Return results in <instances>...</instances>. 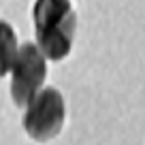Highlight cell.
<instances>
[{
	"label": "cell",
	"mask_w": 145,
	"mask_h": 145,
	"mask_svg": "<svg viewBox=\"0 0 145 145\" xmlns=\"http://www.w3.org/2000/svg\"><path fill=\"white\" fill-rule=\"evenodd\" d=\"M47 77L45 56L34 43H24L17 47L13 64H11V96L17 107H26L36 92L43 88Z\"/></svg>",
	"instance_id": "3957f363"
},
{
	"label": "cell",
	"mask_w": 145,
	"mask_h": 145,
	"mask_svg": "<svg viewBox=\"0 0 145 145\" xmlns=\"http://www.w3.org/2000/svg\"><path fill=\"white\" fill-rule=\"evenodd\" d=\"M15 56H17V36L9 24L0 22V77L11 71Z\"/></svg>",
	"instance_id": "277c9868"
},
{
	"label": "cell",
	"mask_w": 145,
	"mask_h": 145,
	"mask_svg": "<svg viewBox=\"0 0 145 145\" xmlns=\"http://www.w3.org/2000/svg\"><path fill=\"white\" fill-rule=\"evenodd\" d=\"M32 17L41 54L49 60H64L71 54L77 30V15L71 0H36Z\"/></svg>",
	"instance_id": "6da1fadb"
},
{
	"label": "cell",
	"mask_w": 145,
	"mask_h": 145,
	"mask_svg": "<svg viewBox=\"0 0 145 145\" xmlns=\"http://www.w3.org/2000/svg\"><path fill=\"white\" fill-rule=\"evenodd\" d=\"M64 118H66V107L64 98L58 90L45 88L39 90L36 96L26 105L22 126L34 141H49L62 130Z\"/></svg>",
	"instance_id": "7a4b0ae2"
}]
</instances>
